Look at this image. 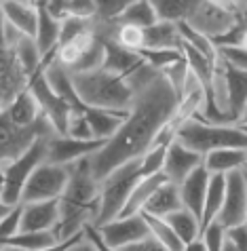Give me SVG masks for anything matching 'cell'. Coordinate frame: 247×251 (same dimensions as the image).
Returning <instances> with one entry per match:
<instances>
[{
  "mask_svg": "<svg viewBox=\"0 0 247 251\" xmlns=\"http://www.w3.org/2000/svg\"><path fill=\"white\" fill-rule=\"evenodd\" d=\"M201 160H203V156L199 152L190 150L184 144H180L178 139H173V142H169L167 148H165L163 173L169 182L180 184L190 171L201 165Z\"/></svg>",
  "mask_w": 247,
  "mask_h": 251,
  "instance_id": "cell-15",
  "label": "cell"
},
{
  "mask_svg": "<svg viewBox=\"0 0 247 251\" xmlns=\"http://www.w3.org/2000/svg\"><path fill=\"white\" fill-rule=\"evenodd\" d=\"M214 47H245V19L237 22L228 32L216 38H209Z\"/></svg>",
  "mask_w": 247,
  "mask_h": 251,
  "instance_id": "cell-43",
  "label": "cell"
},
{
  "mask_svg": "<svg viewBox=\"0 0 247 251\" xmlns=\"http://www.w3.org/2000/svg\"><path fill=\"white\" fill-rule=\"evenodd\" d=\"M142 177L139 173V158H131L127 163L114 167L110 173L100 179V211L95 224L114 220L129 197L133 184Z\"/></svg>",
  "mask_w": 247,
  "mask_h": 251,
  "instance_id": "cell-5",
  "label": "cell"
},
{
  "mask_svg": "<svg viewBox=\"0 0 247 251\" xmlns=\"http://www.w3.org/2000/svg\"><path fill=\"white\" fill-rule=\"evenodd\" d=\"M68 165L42 160L34 167V171L27 176L24 188H21L19 203H32V201H47L59 199L63 188L68 184Z\"/></svg>",
  "mask_w": 247,
  "mask_h": 251,
  "instance_id": "cell-8",
  "label": "cell"
},
{
  "mask_svg": "<svg viewBox=\"0 0 247 251\" xmlns=\"http://www.w3.org/2000/svg\"><path fill=\"white\" fill-rule=\"evenodd\" d=\"M53 133H55L53 125L45 116H40L36 123L21 127V125H15L0 110V169L4 165H9L13 158L24 154L38 137Z\"/></svg>",
  "mask_w": 247,
  "mask_h": 251,
  "instance_id": "cell-6",
  "label": "cell"
},
{
  "mask_svg": "<svg viewBox=\"0 0 247 251\" xmlns=\"http://www.w3.org/2000/svg\"><path fill=\"white\" fill-rule=\"evenodd\" d=\"M114 40L118 45L131 49V51H137V49L144 47V27L133 25V24H125V22H116Z\"/></svg>",
  "mask_w": 247,
  "mask_h": 251,
  "instance_id": "cell-34",
  "label": "cell"
},
{
  "mask_svg": "<svg viewBox=\"0 0 247 251\" xmlns=\"http://www.w3.org/2000/svg\"><path fill=\"white\" fill-rule=\"evenodd\" d=\"M102 64H104V43H102V38L97 36L93 47H91L89 51H84L81 55V59L76 61V66L72 70H68V72H89V70L102 68Z\"/></svg>",
  "mask_w": 247,
  "mask_h": 251,
  "instance_id": "cell-35",
  "label": "cell"
},
{
  "mask_svg": "<svg viewBox=\"0 0 247 251\" xmlns=\"http://www.w3.org/2000/svg\"><path fill=\"white\" fill-rule=\"evenodd\" d=\"M11 49L15 51L19 64H21V68H24V72L27 76H32L40 68L42 55H40L38 47H36V43H34L32 36H21L17 43H15V47H11Z\"/></svg>",
  "mask_w": 247,
  "mask_h": 251,
  "instance_id": "cell-32",
  "label": "cell"
},
{
  "mask_svg": "<svg viewBox=\"0 0 247 251\" xmlns=\"http://www.w3.org/2000/svg\"><path fill=\"white\" fill-rule=\"evenodd\" d=\"M165 222L175 234H178V239L182 241V245H188V243H192L194 239H199V220L194 218L192 213L188 211L184 207H178L173 209V211H169L167 215H163Z\"/></svg>",
  "mask_w": 247,
  "mask_h": 251,
  "instance_id": "cell-28",
  "label": "cell"
},
{
  "mask_svg": "<svg viewBox=\"0 0 247 251\" xmlns=\"http://www.w3.org/2000/svg\"><path fill=\"white\" fill-rule=\"evenodd\" d=\"M129 112V110H127ZM127 112H118V110H100V108H84V116L91 131H93L95 139H108L114 131L118 129V125L123 123V118Z\"/></svg>",
  "mask_w": 247,
  "mask_h": 251,
  "instance_id": "cell-24",
  "label": "cell"
},
{
  "mask_svg": "<svg viewBox=\"0 0 247 251\" xmlns=\"http://www.w3.org/2000/svg\"><path fill=\"white\" fill-rule=\"evenodd\" d=\"M27 82H30V76L24 72L15 51L11 47L0 45V110L17 93L27 89Z\"/></svg>",
  "mask_w": 247,
  "mask_h": 251,
  "instance_id": "cell-13",
  "label": "cell"
},
{
  "mask_svg": "<svg viewBox=\"0 0 247 251\" xmlns=\"http://www.w3.org/2000/svg\"><path fill=\"white\" fill-rule=\"evenodd\" d=\"M232 2H235V6L239 11H245V0H232Z\"/></svg>",
  "mask_w": 247,
  "mask_h": 251,
  "instance_id": "cell-49",
  "label": "cell"
},
{
  "mask_svg": "<svg viewBox=\"0 0 247 251\" xmlns=\"http://www.w3.org/2000/svg\"><path fill=\"white\" fill-rule=\"evenodd\" d=\"M66 135L76 137V139H95L93 131H91L87 123V116H84V110H74L70 114L68 125H66Z\"/></svg>",
  "mask_w": 247,
  "mask_h": 251,
  "instance_id": "cell-40",
  "label": "cell"
},
{
  "mask_svg": "<svg viewBox=\"0 0 247 251\" xmlns=\"http://www.w3.org/2000/svg\"><path fill=\"white\" fill-rule=\"evenodd\" d=\"M137 55L142 57L144 64H148L150 68L159 70V72H165L167 68H171L175 61L182 59V49H148L142 47L137 49Z\"/></svg>",
  "mask_w": 247,
  "mask_h": 251,
  "instance_id": "cell-33",
  "label": "cell"
},
{
  "mask_svg": "<svg viewBox=\"0 0 247 251\" xmlns=\"http://www.w3.org/2000/svg\"><path fill=\"white\" fill-rule=\"evenodd\" d=\"M34 4H36V11H38V24H36V34H34V43H36L40 55H47L57 49L61 19L53 17L40 0H34Z\"/></svg>",
  "mask_w": 247,
  "mask_h": 251,
  "instance_id": "cell-18",
  "label": "cell"
},
{
  "mask_svg": "<svg viewBox=\"0 0 247 251\" xmlns=\"http://www.w3.org/2000/svg\"><path fill=\"white\" fill-rule=\"evenodd\" d=\"M2 11L6 22L15 25L21 34L34 38L38 24V11L32 0H6V2H2Z\"/></svg>",
  "mask_w": 247,
  "mask_h": 251,
  "instance_id": "cell-17",
  "label": "cell"
},
{
  "mask_svg": "<svg viewBox=\"0 0 247 251\" xmlns=\"http://www.w3.org/2000/svg\"><path fill=\"white\" fill-rule=\"evenodd\" d=\"M175 103H178L175 89L163 72H157L142 89L133 93L129 112L118 125V129L102 144V148L89 154L93 176L102 179L114 167L142 156L161 125L171 116Z\"/></svg>",
  "mask_w": 247,
  "mask_h": 251,
  "instance_id": "cell-1",
  "label": "cell"
},
{
  "mask_svg": "<svg viewBox=\"0 0 247 251\" xmlns=\"http://www.w3.org/2000/svg\"><path fill=\"white\" fill-rule=\"evenodd\" d=\"M118 22L148 27L157 22V13H154L150 0H131V2L125 6V11H123V15L118 17Z\"/></svg>",
  "mask_w": 247,
  "mask_h": 251,
  "instance_id": "cell-31",
  "label": "cell"
},
{
  "mask_svg": "<svg viewBox=\"0 0 247 251\" xmlns=\"http://www.w3.org/2000/svg\"><path fill=\"white\" fill-rule=\"evenodd\" d=\"M0 247H2V241H0Z\"/></svg>",
  "mask_w": 247,
  "mask_h": 251,
  "instance_id": "cell-52",
  "label": "cell"
},
{
  "mask_svg": "<svg viewBox=\"0 0 247 251\" xmlns=\"http://www.w3.org/2000/svg\"><path fill=\"white\" fill-rule=\"evenodd\" d=\"M214 2L222 4V6H226V9H235V11H239L237 6H235V2H232V0H214ZM241 13H243V11H241Z\"/></svg>",
  "mask_w": 247,
  "mask_h": 251,
  "instance_id": "cell-47",
  "label": "cell"
},
{
  "mask_svg": "<svg viewBox=\"0 0 247 251\" xmlns=\"http://www.w3.org/2000/svg\"><path fill=\"white\" fill-rule=\"evenodd\" d=\"M207 182H209V171L203 165H199L196 169H192L188 176L178 184V192H180V203L184 209H188L190 213L199 220L201 224V211H203V199H205V190H207ZM201 228V226H199Z\"/></svg>",
  "mask_w": 247,
  "mask_h": 251,
  "instance_id": "cell-16",
  "label": "cell"
},
{
  "mask_svg": "<svg viewBox=\"0 0 247 251\" xmlns=\"http://www.w3.org/2000/svg\"><path fill=\"white\" fill-rule=\"evenodd\" d=\"M224 199L220 205V211L216 215V222H220L224 228L243 224L247 222V179H245V167L235 169L230 173H224Z\"/></svg>",
  "mask_w": 247,
  "mask_h": 251,
  "instance_id": "cell-10",
  "label": "cell"
},
{
  "mask_svg": "<svg viewBox=\"0 0 247 251\" xmlns=\"http://www.w3.org/2000/svg\"><path fill=\"white\" fill-rule=\"evenodd\" d=\"M201 243L205 245V251H222V239H224V226L220 222H209L207 226L201 228L199 232Z\"/></svg>",
  "mask_w": 247,
  "mask_h": 251,
  "instance_id": "cell-42",
  "label": "cell"
},
{
  "mask_svg": "<svg viewBox=\"0 0 247 251\" xmlns=\"http://www.w3.org/2000/svg\"><path fill=\"white\" fill-rule=\"evenodd\" d=\"M247 249V226L235 224L224 228V239H222V251H245Z\"/></svg>",
  "mask_w": 247,
  "mask_h": 251,
  "instance_id": "cell-38",
  "label": "cell"
},
{
  "mask_svg": "<svg viewBox=\"0 0 247 251\" xmlns=\"http://www.w3.org/2000/svg\"><path fill=\"white\" fill-rule=\"evenodd\" d=\"M144 47L148 49H182V36L178 24L157 19L152 25L144 27Z\"/></svg>",
  "mask_w": 247,
  "mask_h": 251,
  "instance_id": "cell-23",
  "label": "cell"
},
{
  "mask_svg": "<svg viewBox=\"0 0 247 251\" xmlns=\"http://www.w3.org/2000/svg\"><path fill=\"white\" fill-rule=\"evenodd\" d=\"M32 2H34V0H32Z\"/></svg>",
  "mask_w": 247,
  "mask_h": 251,
  "instance_id": "cell-53",
  "label": "cell"
},
{
  "mask_svg": "<svg viewBox=\"0 0 247 251\" xmlns=\"http://www.w3.org/2000/svg\"><path fill=\"white\" fill-rule=\"evenodd\" d=\"M19 224H21V203L13 205L9 211L2 215V220H0V241H2V247L13 234L19 232Z\"/></svg>",
  "mask_w": 247,
  "mask_h": 251,
  "instance_id": "cell-41",
  "label": "cell"
},
{
  "mask_svg": "<svg viewBox=\"0 0 247 251\" xmlns=\"http://www.w3.org/2000/svg\"><path fill=\"white\" fill-rule=\"evenodd\" d=\"M165 148L167 146H150V148L139 156V173H142V176H152V173L163 171Z\"/></svg>",
  "mask_w": 247,
  "mask_h": 251,
  "instance_id": "cell-36",
  "label": "cell"
},
{
  "mask_svg": "<svg viewBox=\"0 0 247 251\" xmlns=\"http://www.w3.org/2000/svg\"><path fill=\"white\" fill-rule=\"evenodd\" d=\"M55 135V133H53ZM47 137L42 135L27 148L24 154H19L17 158H13L9 165L2 167L4 173V186L0 190V199L6 205H17L21 197V188H24L27 176L34 171V167L40 165L42 160H47Z\"/></svg>",
  "mask_w": 247,
  "mask_h": 251,
  "instance_id": "cell-7",
  "label": "cell"
},
{
  "mask_svg": "<svg viewBox=\"0 0 247 251\" xmlns=\"http://www.w3.org/2000/svg\"><path fill=\"white\" fill-rule=\"evenodd\" d=\"M106 139H76L70 135H49L47 137V160L59 165H70L82 156L93 154L102 148Z\"/></svg>",
  "mask_w": 247,
  "mask_h": 251,
  "instance_id": "cell-12",
  "label": "cell"
},
{
  "mask_svg": "<svg viewBox=\"0 0 247 251\" xmlns=\"http://www.w3.org/2000/svg\"><path fill=\"white\" fill-rule=\"evenodd\" d=\"M2 112L9 116L15 125H21V127L36 123L38 118L42 116L40 103H38L36 95H34L30 89H24L21 93H17V95L13 97V100L2 108Z\"/></svg>",
  "mask_w": 247,
  "mask_h": 251,
  "instance_id": "cell-19",
  "label": "cell"
},
{
  "mask_svg": "<svg viewBox=\"0 0 247 251\" xmlns=\"http://www.w3.org/2000/svg\"><path fill=\"white\" fill-rule=\"evenodd\" d=\"M93 19H82V17H74V15L63 17L61 25H59V40H57V45L68 43V40H72L74 36H79L81 32L89 30V27L93 25Z\"/></svg>",
  "mask_w": 247,
  "mask_h": 251,
  "instance_id": "cell-37",
  "label": "cell"
},
{
  "mask_svg": "<svg viewBox=\"0 0 247 251\" xmlns=\"http://www.w3.org/2000/svg\"><path fill=\"white\" fill-rule=\"evenodd\" d=\"M4 24H6V17H4L2 4H0V45H2V32H4ZM2 47H4V45H2Z\"/></svg>",
  "mask_w": 247,
  "mask_h": 251,
  "instance_id": "cell-46",
  "label": "cell"
},
{
  "mask_svg": "<svg viewBox=\"0 0 247 251\" xmlns=\"http://www.w3.org/2000/svg\"><path fill=\"white\" fill-rule=\"evenodd\" d=\"M59 220L57 199L32 201L21 203V224L19 232H36V230H53Z\"/></svg>",
  "mask_w": 247,
  "mask_h": 251,
  "instance_id": "cell-14",
  "label": "cell"
},
{
  "mask_svg": "<svg viewBox=\"0 0 247 251\" xmlns=\"http://www.w3.org/2000/svg\"><path fill=\"white\" fill-rule=\"evenodd\" d=\"M2 2H6V0H0V4H2Z\"/></svg>",
  "mask_w": 247,
  "mask_h": 251,
  "instance_id": "cell-51",
  "label": "cell"
},
{
  "mask_svg": "<svg viewBox=\"0 0 247 251\" xmlns=\"http://www.w3.org/2000/svg\"><path fill=\"white\" fill-rule=\"evenodd\" d=\"M95 2V19L100 22H118L125 6L131 0H93Z\"/></svg>",
  "mask_w": 247,
  "mask_h": 251,
  "instance_id": "cell-39",
  "label": "cell"
},
{
  "mask_svg": "<svg viewBox=\"0 0 247 251\" xmlns=\"http://www.w3.org/2000/svg\"><path fill=\"white\" fill-rule=\"evenodd\" d=\"M216 55L226 66L247 70V49L245 47H216Z\"/></svg>",
  "mask_w": 247,
  "mask_h": 251,
  "instance_id": "cell-44",
  "label": "cell"
},
{
  "mask_svg": "<svg viewBox=\"0 0 247 251\" xmlns=\"http://www.w3.org/2000/svg\"><path fill=\"white\" fill-rule=\"evenodd\" d=\"M175 139L186 148L199 152L201 156L218 148H247L245 121L218 125L207 123L203 118H188L186 123L180 125Z\"/></svg>",
  "mask_w": 247,
  "mask_h": 251,
  "instance_id": "cell-4",
  "label": "cell"
},
{
  "mask_svg": "<svg viewBox=\"0 0 247 251\" xmlns=\"http://www.w3.org/2000/svg\"><path fill=\"white\" fill-rule=\"evenodd\" d=\"M226 89H228V106L235 116H245L247 103V70L226 66Z\"/></svg>",
  "mask_w": 247,
  "mask_h": 251,
  "instance_id": "cell-25",
  "label": "cell"
},
{
  "mask_svg": "<svg viewBox=\"0 0 247 251\" xmlns=\"http://www.w3.org/2000/svg\"><path fill=\"white\" fill-rule=\"evenodd\" d=\"M154 13H157V19L161 22H184L188 11L192 9L194 0H150Z\"/></svg>",
  "mask_w": 247,
  "mask_h": 251,
  "instance_id": "cell-30",
  "label": "cell"
},
{
  "mask_svg": "<svg viewBox=\"0 0 247 251\" xmlns=\"http://www.w3.org/2000/svg\"><path fill=\"white\" fill-rule=\"evenodd\" d=\"M11 207H13V205H6V203H4V201H2V199H0V220H2V215H4L6 211H9V209H11Z\"/></svg>",
  "mask_w": 247,
  "mask_h": 251,
  "instance_id": "cell-48",
  "label": "cell"
},
{
  "mask_svg": "<svg viewBox=\"0 0 247 251\" xmlns=\"http://www.w3.org/2000/svg\"><path fill=\"white\" fill-rule=\"evenodd\" d=\"M97 228H100L106 249H118V251H123V247H127L129 243L148 234V226L142 213L114 218L110 222H104V224H97Z\"/></svg>",
  "mask_w": 247,
  "mask_h": 251,
  "instance_id": "cell-11",
  "label": "cell"
},
{
  "mask_svg": "<svg viewBox=\"0 0 247 251\" xmlns=\"http://www.w3.org/2000/svg\"><path fill=\"white\" fill-rule=\"evenodd\" d=\"M245 13L226 9V6L214 2V0H194L192 9L188 11L184 24L194 27L196 32L205 34L209 38H216L220 34L228 32L237 22H241Z\"/></svg>",
  "mask_w": 247,
  "mask_h": 251,
  "instance_id": "cell-9",
  "label": "cell"
},
{
  "mask_svg": "<svg viewBox=\"0 0 247 251\" xmlns=\"http://www.w3.org/2000/svg\"><path fill=\"white\" fill-rule=\"evenodd\" d=\"M165 173L159 171V173H152V176H142L137 179L136 184H133L129 197H127L125 205L121 209V213L116 215V218H125V215H133V213H139L142 211V207L146 203V199L150 197V194L154 192V188L161 186L165 182Z\"/></svg>",
  "mask_w": 247,
  "mask_h": 251,
  "instance_id": "cell-22",
  "label": "cell"
},
{
  "mask_svg": "<svg viewBox=\"0 0 247 251\" xmlns=\"http://www.w3.org/2000/svg\"><path fill=\"white\" fill-rule=\"evenodd\" d=\"M68 169V184L57 199L59 220L53 228L57 243L70 239L72 234L82 230L87 222L95 224L97 211H100V179L93 176L89 156L70 163Z\"/></svg>",
  "mask_w": 247,
  "mask_h": 251,
  "instance_id": "cell-2",
  "label": "cell"
},
{
  "mask_svg": "<svg viewBox=\"0 0 247 251\" xmlns=\"http://www.w3.org/2000/svg\"><path fill=\"white\" fill-rule=\"evenodd\" d=\"M144 215L146 220V226H148V232H150L154 239H157L161 245H163L165 251H180L184 249V245H182V241L178 239V234L171 230V226L165 222V218H157V215Z\"/></svg>",
  "mask_w": 247,
  "mask_h": 251,
  "instance_id": "cell-29",
  "label": "cell"
},
{
  "mask_svg": "<svg viewBox=\"0 0 247 251\" xmlns=\"http://www.w3.org/2000/svg\"><path fill=\"white\" fill-rule=\"evenodd\" d=\"M247 163V148H218L203 154L201 165L209 173H230L243 169Z\"/></svg>",
  "mask_w": 247,
  "mask_h": 251,
  "instance_id": "cell-21",
  "label": "cell"
},
{
  "mask_svg": "<svg viewBox=\"0 0 247 251\" xmlns=\"http://www.w3.org/2000/svg\"><path fill=\"white\" fill-rule=\"evenodd\" d=\"M70 78L84 108L127 112L133 101V91L127 85L125 76L112 74L104 68L89 72H70Z\"/></svg>",
  "mask_w": 247,
  "mask_h": 251,
  "instance_id": "cell-3",
  "label": "cell"
},
{
  "mask_svg": "<svg viewBox=\"0 0 247 251\" xmlns=\"http://www.w3.org/2000/svg\"><path fill=\"white\" fill-rule=\"evenodd\" d=\"M224 173H209V182H207V190H205V199H203V211H201V228L207 226L209 222L216 220L218 211H220L222 199H224ZM201 232V230H199Z\"/></svg>",
  "mask_w": 247,
  "mask_h": 251,
  "instance_id": "cell-27",
  "label": "cell"
},
{
  "mask_svg": "<svg viewBox=\"0 0 247 251\" xmlns=\"http://www.w3.org/2000/svg\"><path fill=\"white\" fill-rule=\"evenodd\" d=\"M68 15L82 17V19H93L95 17V2L93 0H70L68 9H66V17Z\"/></svg>",
  "mask_w": 247,
  "mask_h": 251,
  "instance_id": "cell-45",
  "label": "cell"
},
{
  "mask_svg": "<svg viewBox=\"0 0 247 251\" xmlns=\"http://www.w3.org/2000/svg\"><path fill=\"white\" fill-rule=\"evenodd\" d=\"M53 230H36V232H17L4 243L2 249H24V251H51L55 247Z\"/></svg>",
  "mask_w": 247,
  "mask_h": 251,
  "instance_id": "cell-26",
  "label": "cell"
},
{
  "mask_svg": "<svg viewBox=\"0 0 247 251\" xmlns=\"http://www.w3.org/2000/svg\"><path fill=\"white\" fill-rule=\"evenodd\" d=\"M178 207H182L178 184L165 179V182L154 188V192L146 199V203H144V207H142V211H139V213L163 218V215H167L169 211H173V209H178Z\"/></svg>",
  "mask_w": 247,
  "mask_h": 251,
  "instance_id": "cell-20",
  "label": "cell"
},
{
  "mask_svg": "<svg viewBox=\"0 0 247 251\" xmlns=\"http://www.w3.org/2000/svg\"><path fill=\"white\" fill-rule=\"evenodd\" d=\"M2 186H4V173L0 169V190H2Z\"/></svg>",
  "mask_w": 247,
  "mask_h": 251,
  "instance_id": "cell-50",
  "label": "cell"
}]
</instances>
